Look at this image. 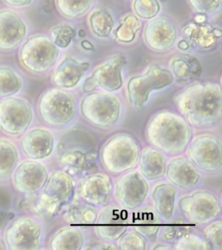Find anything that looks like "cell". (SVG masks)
<instances>
[{"label": "cell", "mask_w": 222, "mask_h": 250, "mask_svg": "<svg viewBox=\"0 0 222 250\" xmlns=\"http://www.w3.org/2000/svg\"><path fill=\"white\" fill-rule=\"evenodd\" d=\"M141 27V23L137 16L127 14L120 20V24L115 31L116 40L120 43H131Z\"/></svg>", "instance_id": "cell-32"}, {"label": "cell", "mask_w": 222, "mask_h": 250, "mask_svg": "<svg viewBox=\"0 0 222 250\" xmlns=\"http://www.w3.org/2000/svg\"><path fill=\"white\" fill-rule=\"evenodd\" d=\"M59 12L69 19L85 15L93 4V0H56Z\"/></svg>", "instance_id": "cell-34"}, {"label": "cell", "mask_w": 222, "mask_h": 250, "mask_svg": "<svg viewBox=\"0 0 222 250\" xmlns=\"http://www.w3.org/2000/svg\"><path fill=\"white\" fill-rule=\"evenodd\" d=\"M33 120V110L29 102L20 98L0 100V129L11 136L26 131Z\"/></svg>", "instance_id": "cell-9"}, {"label": "cell", "mask_w": 222, "mask_h": 250, "mask_svg": "<svg viewBox=\"0 0 222 250\" xmlns=\"http://www.w3.org/2000/svg\"><path fill=\"white\" fill-rule=\"evenodd\" d=\"M176 195L177 190L171 184H158L153 190L155 210L164 220H169L174 215Z\"/></svg>", "instance_id": "cell-27"}, {"label": "cell", "mask_w": 222, "mask_h": 250, "mask_svg": "<svg viewBox=\"0 0 222 250\" xmlns=\"http://www.w3.org/2000/svg\"><path fill=\"white\" fill-rule=\"evenodd\" d=\"M63 218L66 223L70 224L89 225L96 223L98 212L89 203L76 201L70 205Z\"/></svg>", "instance_id": "cell-29"}, {"label": "cell", "mask_w": 222, "mask_h": 250, "mask_svg": "<svg viewBox=\"0 0 222 250\" xmlns=\"http://www.w3.org/2000/svg\"><path fill=\"white\" fill-rule=\"evenodd\" d=\"M19 163V152L11 142L0 139V179H7Z\"/></svg>", "instance_id": "cell-30"}, {"label": "cell", "mask_w": 222, "mask_h": 250, "mask_svg": "<svg viewBox=\"0 0 222 250\" xmlns=\"http://www.w3.org/2000/svg\"><path fill=\"white\" fill-rule=\"evenodd\" d=\"M145 136L153 147L177 155L184 152L190 144L192 131L185 118L169 110H161L149 119Z\"/></svg>", "instance_id": "cell-2"}, {"label": "cell", "mask_w": 222, "mask_h": 250, "mask_svg": "<svg viewBox=\"0 0 222 250\" xmlns=\"http://www.w3.org/2000/svg\"><path fill=\"white\" fill-rule=\"evenodd\" d=\"M127 62L123 55H115L100 64L83 84L84 92L102 88L109 92L120 90L122 86L121 70Z\"/></svg>", "instance_id": "cell-12"}, {"label": "cell", "mask_w": 222, "mask_h": 250, "mask_svg": "<svg viewBox=\"0 0 222 250\" xmlns=\"http://www.w3.org/2000/svg\"><path fill=\"white\" fill-rule=\"evenodd\" d=\"M27 35V26L18 13L11 10L0 11V51L16 49Z\"/></svg>", "instance_id": "cell-17"}, {"label": "cell", "mask_w": 222, "mask_h": 250, "mask_svg": "<svg viewBox=\"0 0 222 250\" xmlns=\"http://www.w3.org/2000/svg\"><path fill=\"white\" fill-rule=\"evenodd\" d=\"M207 21V16L203 15V14H199L196 16L195 18V23H205Z\"/></svg>", "instance_id": "cell-46"}, {"label": "cell", "mask_w": 222, "mask_h": 250, "mask_svg": "<svg viewBox=\"0 0 222 250\" xmlns=\"http://www.w3.org/2000/svg\"><path fill=\"white\" fill-rule=\"evenodd\" d=\"M90 26L94 35L98 38H108L115 25L113 16L107 10H97L89 18Z\"/></svg>", "instance_id": "cell-31"}, {"label": "cell", "mask_w": 222, "mask_h": 250, "mask_svg": "<svg viewBox=\"0 0 222 250\" xmlns=\"http://www.w3.org/2000/svg\"><path fill=\"white\" fill-rule=\"evenodd\" d=\"M176 250H208L211 247L205 239L201 238L194 234H185L176 242Z\"/></svg>", "instance_id": "cell-38"}, {"label": "cell", "mask_w": 222, "mask_h": 250, "mask_svg": "<svg viewBox=\"0 0 222 250\" xmlns=\"http://www.w3.org/2000/svg\"><path fill=\"white\" fill-rule=\"evenodd\" d=\"M76 34L74 28L69 24H59L51 30V39L57 46L66 48L70 45Z\"/></svg>", "instance_id": "cell-36"}, {"label": "cell", "mask_w": 222, "mask_h": 250, "mask_svg": "<svg viewBox=\"0 0 222 250\" xmlns=\"http://www.w3.org/2000/svg\"><path fill=\"white\" fill-rule=\"evenodd\" d=\"M39 114L48 125L62 127L70 124L76 115V101L70 92L49 89L40 97Z\"/></svg>", "instance_id": "cell-8"}, {"label": "cell", "mask_w": 222, "mask_h": 250, "mask_svg": "<svg viewBox=\"0 0 222 250\" xmlns=\"http://www.w3.org/2000/svg\"><path fill=\"white\" fill-rule=\"evenodd\" d=\"M178 32L171 20L161 17L149 21L143 31L145 43L149 49L157 52L169 50L177 39Z\"/></svg>", "instance_id": "cell-16"}, {"label": "cell", "mask_w": 222, "mask_h": 250, "mask_svg": "<svg viewBox=\"0 0 222 250\" xmlns=\"http://www.w3.org/2000/svg\"><path fill=\"white\" fill-rule=\"evenodd\" d=\"M96 223V233L100 238L116 241L127 231L129 221L124 208L112 205L101 211Z\"/></svg>", "instance_id": "cell-18"}, {"label": "cell", "mask_w": 222, "mask_h": 250, "mask_svg": "<svg viewBox=\"0 0 222 250\" xmlns=\"http://www.w3.org/2000/svg\"><path fill=\"white\" fill-rule=\"evenodd\" d=\"M174 186L182 189L195 188L201 180V174L195 164L185 157H176L168 163L166 173Z\"/></svg>", "instance_id": "cell-21"}, {"label": "cell", "mask_w": 222, "mask_h": 250, "mask_svg": "<svg viewBox=\"0 0 222 250\" xmlns=\"http://www.w3.org/2000/svg\"><path fill=\"white\" fill-rule=\"evenodd\" d=\"M172 74L183 84L192 80H196L202 74V66L199 60L190 54L178 55L170 61Z\"/></svg>", "instance_id": "cell-25"}, {"label": "cell", "mask_w": 222, "mask_h": 250, "mask_svg": "<svg viewBox=\"0 0 222 250\" xmlns=\"http://www.w3.org/2000/svg\"><path fill=\"white\" fill-rule=\"evenodd\" d=\"M182 32L188 38V42L199 50H211L215 48L222 35L221 29L213 27L210 23L207 22L187 23Z\"/></svg>", "instance_id": "cell-23"}, {"label": "cell", "mask_w": 222, "mask_h": 250, "mask_svg": "<svg viewBox=\"0 0 222 250\" xmlns=\"http://www.w3.org/2000/svg\"><path fill=\"white\" fill-rule=\"evenodd\" d=\"M20 146L29 158L43 159L51 156L53 151L54 137L47 129H31L22 137Z\"/></svg>", "instance_id": "cell-20"}, {"label": "cell", "mask_w": 222, "mask_h": 250, "mask_svg": "<svg viewBox=\"0 0 222 250\" xmlns=\"http://www.w3.org/2000/svg\"><path fill=\"white\" fill-rule=\"evenodd\" d=\"M0 250H5V245L2 239H0Z\"/></svg>", "instance_id": "cell-48"}, {"label": "cell", "mask_w": 222, "mask_h": 250, "mask_svg": "<svg viewBox=\"0 0 222 250\" xmlns=\"http://www.w3.org/2000/svg\"><path fill=\"white\" fill-rule=\"evenodd\" d=\"M42 229L28 217L14 220L5 230V242L11 250H36L39 248Z\"/></svg>", "instance_id": "cell-14"}, {"label": "cell", "mask_w": 222, "mask_h": 250, "mask_svg": "<svg viewBox=\"0 0 222 250\" xmlns=\"http://www.w3.org/2000/svg\"><path fill=\"white\" fill-rule=\"evenodd\" d=\"M204 239L210 245L211 250H222V223L215 222L204 230Z\"/></svg>", "instance_id": "cell-39"}, {"label": "cell", "mask_w": 222, "mask_h": 250, "mask_svg": "<svg viewBox=\"0 0 222 250\" xmlns=\"http://www.w3.org/2000/svg\"><path fill=\"white\" fill-rule=\"evenodd\" d=\"M154 250H175V247L171 246V245H168V244H158L156 247L153 248Z\"/></svg>", "instance_id": "cell-45"}, {"label": "cell", "mask_w": 222, "mask_h": 250, "mask_svg": "<svg viewBox=\"0 0 222 250\" xmlns=\"http://www.w3.org/2000/svg\"><path fill=\"white\" fill-rule=\"evenodd\" d=\"M4 3L13 7H23L32 3L33 0H3Z\"/></svg>", "instance_id": "cell-43"}, {"label": "cell", "mask_w": 222, "mask_h": 250, "mask_svg": "<svg viewBox=\"0 0 222 250\" xmlns=\"http://www.w3.org/2000/svg\"><path fill=\"white\" fill-rule=\"evenodd\" d=\"M140 173L145 179H160L166 173L167 157L155 147L143 148L139 155Z\"/></svg>", "instance_id": "cell-24"}, {"label": "cell", "mask_w": 222, "mask_h": 250, "mask_svg": "<svg viewBox=\"0 0 222 250\" xmlns=\"http://www.w3.org/2000/svg\"><path fill=\"white\" fill-rule=\"evenodd\" d=\"M14 216L13 213L6 212V211L0 209V230L7 224L9 221H11Z\"/></svg>", "instance_id": "cell-42"}, {"label": "cell", "mask_w": 222, "mask_h": 250, "mask_svg": "<svg viewBox=\"0 0 222 250\" xmlns=\"http://www.w3.org/2000/svg\"><path fill=\"white\" fill-rule=\"evenodd\" d=\"M189 46H190V44L188 43V41L185 40V39L181 40L178 43V48L182 51H187V50H188Z\"/></svg>", "instance_id": "cell-44"}, {"label": "cell", "mask_w": 222, "mask_h": 250, "mask_svg": "<svg viewBox=\"0 0 222 250\" xmlns=\"http://www.w3.org/2000/svg\"><path fill=\"white\" fill-rule=\"evenodd\" d=\"M133 9L141 19L152 20L160 12L161 5L158 0H135Z\"/></svg>", "instance_id": "cell-35"}, {"label": "cell", "mask_w": 222, "mask_h": 250, "mask_svg": "<svg viewBox=\"0 0 222 250\" xmlns=\"http://www.w3.org/2000/svg\"><path fill=\"white\" fill-rule=\"evenodd\" d=\"M90 68V63L79 62L70 56L60 62L51 77V81L55 85L62 89H71L78 85V83Z\"/></svg>", "instance_id": "cell-22"}, {"label": "cell", "mask_w": 222, "mask_h": 250, "mask_svg": "<svg viewBox=\"0 0 222 250\" xmlns=\"http://www.w3.org/2000/svg\"><path fill=\"white\" fill-rule=\"evenodd\" d=\"M74 194L72 177L66 172L54 171L48 176L43 191L34 203L33 210L42 218L52 219L62 206L70 203Z\"/></svg>", "instance_id": "cell-3"}, {"label": "cell", "mask_w": 222, "mask_h": 250, "mask_svg": "<svg viewBox=\"0 0 222 250\" xmlns=\"http://www.w3.org/2000/svg\"><path fill=\"white\" fill-rule=\"evenodd\" d=\"M86 249L87 250H117L118 248L116 245H114V244H109V243H106V242H98L90 244Z\"/></svg>", "instance_id": "cell-41"}, {"label": "cell", "mask_w": 222, "mask_h": 250, "mask_svg": "<svg viewBox=\"0 0 222 250\" xmlns=\"http://www.w3.org/2000/svg\"><path fill=\"white\" fill-rule=\"evenodd\" d=\"M140 146L135 137L120 133L110 137L101 149V162L107 171L118 175L137 166Z\"/></svg>", "instance_id": "cell-4"}, {"label": "cell", "mask_w": 222, "mask_h": 250, "mask_svg": "<svg viewBox=\"0 0 222 250\" xmlns=\"http://www.w3.org/2000/svg\"><path fill=\"white\" fill-rule=\"evenodd\" d=\"M81 113L98 128L106 129L117 124L121 115V103L113 94L103 91L86 95L81 102Z\"/></svg>", "instance_id": "cell-6"}, {"label": "cell", "mask_w": 222, "mask_h": 250, "mask_svg": "<svg viewBox=\"0 0 222 250\" xmlns=\"http://www.w3.org/2000/svg\"><path fill=\"white\" fill-rule=\"evenodd\" d=\"M180 210L194 224H207L218 218L221 204L218 198L208 191H196L179 201Z\"/></svg>", "instance_id": "cell-10"}, {"label": "cell", "mask_w": 222, "mask_h": 250, "mask_svg": "<svg viewBox=\"0 0 222 250\" xmlns=\"http://www.w3.org/2000/svg\"><path fill=\"white\" fill-rule=\"evenodd\" d=\"M22 86L23 81L14 70L8 67H0V98L18 93Z\"/></svg>", "instance_id": "cell-33"}, {"label": "cell", "mask_w": 222, "mask_h": 250, "mask_svg": "<svg viewBox=\"0 0 222 250\" xmlns=\"http://www.w3.org/2000/svg\"><path fill=\"white\" fill-rule=\"evenodd\" d=\"M148 191L149 186L143 176L139 171L131 170L117 181L114 195L121 208L132 210L143 203Z\"/></svg>", "instance_id": "cell-13"}, {"label": "cell", "mask_w": 222, "mask_h": 250, "mask_svg": "<svg viewBox=\"0 0 222 250\" xmlns=\"http://www.w3.org/2000/svg\"><path fill=\"white\" fill-rule=\"evenodd\" d=\"M160 216L151 208H144L135 213L132 217L133 229L142 237L154 242L160 231Z\"/></svg>", "instance_id": "cell-26"}, {"label": "cell", "mask_w": 222, "mask_h": 250, "mask_svg": "<svg viewBox=\"0 0 222 250\" xmlns=\"http://www.w3.org/2000/svg\"><path fill=\"white\" fill-rule=\"evenodd\" d=\"M113 186L109 176L93 174L82 180L79 194L82 200L92 206H107L111 201Z\"/></svg>", "instance_id": "cell-19"}, {"label": "cell", "mask_w": 222, "mask_h": 250, "mask_svg": "<svg viewBox=\"0 0 222 250\" xmlns=\"http://www.w3.org/2000/svg\"><path fill=\"white\" fill-rule=\"evenodd\" d=\"M192 9L198 14L214 13L221 6L222 0H187Z\"/></svg>", "instance_id": "cell-40"}, {"label": "cell", "mask_w": 222, "mask_h": 250, "mask_svg": "<svg viewBox=\"0 0 222 250\" xmlns=\"http://www.w3.org/2000/svg\"><path fill=\"white\" fill-rule=\"evenodd\" d=\"M187 155L195 167L203 171L215 172L222 168V144L211 135L195 137L188 145Z\"/></svg>", "instance_id": "cell-11"}, {"label": "cell", "mask_w": 222, "mask_h": 250, "mask_svg": "<svg viewBox=\"0 0 222 250\" xmlns=\"http://www.w3.org/2000/svg\"><path fill=\"white\" fill-rule=\"evenodd\" d=\"M177 109L195 128L216 125L222 117V87L214 83H195L176 94Z\"/></svg>", "instance_id": "cell-1"}, {"label": "cell", "mask_w": 222, "mask_h": 250, "mask_svg": "<svg viewBox=\"0 0 222 250\" xmlns=\"http://www.w3.org/2000/svg\"><path fill=\"white\" fill-rule=\"evenodd\" d=\"M48 172L43 164L36 161H24L13 174V184L18 191L33 195L40 191L46 184Z\"/></svg>", "instance_id": "cell-15"}, {"label": "cell", "mask_w": 222, "mask_h": 250, "mask_svg": "<svg viewBox=\"0 0 222 250\" xmlns=\"http://www.w3.org/2000/svg\"><path fill=\"white\" fill-rule=\"evenodd\" d=\"M83 234L77 228L66 227L53 235L50 248L53 250H79L83 245Z\"/></svg>", "instance_id": "cell-28"}, {"label": "cell", "mask_w": 222, "mask_h": 250, "mask_svg": "<svg viewBox=\"0 0 222 250\" xmlns=\"http://www.w3.org/2000/svg\"><path fill=\"white\" fill-rule=\"evenodd\" d=\"M174 82L171 71L157 64H153L144 74L132 77L127 83V93L130 104L141 109L148 102L154 90L163 89Z\"/></svg>", "instance_id": "cell-7"}, {"label": "cell", "mask_w": 222, "mask_h": 250, "mask_svg": "<svg viewBox=\"0 0 222 250\" xmlns=\"http://www.w3.org/2000/svg\"><path fill=\"white\" fill-rule=\"evenodd\" d=\"M121 250H145L146 242L144 238L137 231H126L119 238L118 247Z\"/></svg>", "instance_id": "cell-37"}, {"label": "cell", "mask_w": 222, "mask_h": 250, "mask_svg": "<svg viewBox=\"0 0 222 250\" xmlns=\"http://www.w3.org/2000/svg\"><path fill=\"white\" fill-rule=\"evenodd\" d=\"M82 46L85 49V50H94V46L92 45V43H90L89 41L84 40L82 42Z\"/></svg>", "instance_id": "cell-47"}, {"label": "cell", "mask_w": 222, "mask_h": 250, "mask_svg": "<svg viewBox=\"0 0 222 250\" xmlns=\"http://www.w3.org/2000/svg\"><path fill=\"white\" fill-rule=\"evenodd\" d=\"M59 56V47L51 38L35 35L27 39L20 48L19 59L25 70L40 74L54 66Z\"/></svg>", "instance_id": "cell-5"}]
</instances>
